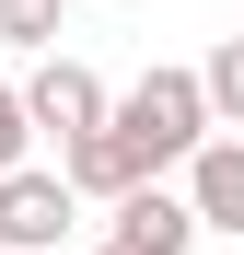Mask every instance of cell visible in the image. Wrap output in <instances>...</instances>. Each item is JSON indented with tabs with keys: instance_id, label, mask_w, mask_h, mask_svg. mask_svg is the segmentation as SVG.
<instances>
[{
	"instance_id": "obj_1",
	"label": "cell",
	"mask_w": 244,
	"mask_h": 255,
	"mask_svg": "<svg viewBox=\"0 0 244 255\" xmlns=\"http://www.w3.org/2000/svg\"><path fill=\"white\" fill-rule=\"evenodd\" d=\"M105 139L128 151V174L151 186V174H175V162L210 139V93H198V70H175V58H151L128 93L105 105Z\"/></svg>"
},
{
	"instance_id": "obj_2",
	"label": "cell",
	"mask_w": 244,
	"mask_h": 255,
	"mask_svg": "<svg viewBox=\"0 0 244 255\" xmlns=\"http://www.w3.org/2000/svg\"><path fill=\"white\" fill-rule=\"evenodd\" d=\"M70 221H81L70 174H35V162H12V174H0V255H58Z\"/></svg>"
},
{
	"instance_id": "obj_3",
	"label": "cell",
	"mask_w": 244,
	"mask_h": 255,
	"mask_svg": "<svg viewBox=\"0 0 244 255\" xmlns=\"http://www.w3.org/2000/svg\"><path fill=\"white\" fill-rule=\"evenodd\" d=\"M105 105H116V93H105L81 58H58V47L35 58V81H23V128H35V139H81V128H105Z\"/></svg>"
},
{
	"instance_id": "obj_4",
	"label": "cell",
	"mask_w": 244,
	"mask_h": 255,
	"mask_svg": "<svg viewBox=\"0 0 244 255\" xmlns=\"http://www.w3.org/2000/svg\"><path fill=\"white\" fill-rule=\"evenodd\" d=\"M175 174H186L198 232H233V244H244V128H210V139H198Z\"/></svg>"
},
{
	"instance_id": "obj_5",
	"label": "cell",
	"mask_w": 244,
	"mask_h": 255,
	"mask_svg": "<svg viewBox=\"0 0 244 255\" xmlns=\"http://www.w3.org/2000/svg\"><path fill=\"white\" fill-rule=\"evenodd\" d=\"M105 244H128V255H186L198 244V209H186V186H128L116 197V221H105Z\"/></svg>"
},
{
	"instance_id": "obj_6",
	"label": "cell",
	"mask_w": 244,
	"mask_h": 255,
	"mask_svg": "<svg viewBox=\"0 0 244 255\" xmlns=\"http://www.w3.org/2000/svg\"><path fill=\"white\" fill-rule=\"evenodd\" d=\"M58 174H70V197H105V209L128 197V186H140V174H128V151H116L105 128H81V139H58Z\"/></svg>"
},
{
	"instance_id": "obj_7",
	"label": "cell",
	"mask_w": 244,
	"mask_h": 255,
	"mask_svg": "<svg viewBox=\"0 0 244 255\" xmlns=\"http://www.w3.org/2000/svg\"><path fill=\"white\" fill-rule=\"evenodd\" d=\"M198 93H210V128H244V35H221L198 58Z\"/></svg>"
},
{
	"instance_id": "obj_8",
	"label": "cell",
	"mask_w": 244,
	"mask_h": 255,
	"mask_svg": "<svg viewBox=\"0 0 244 255\" xmlns=\"http://www.w3.org/2000/svg\"><path fill=\"white\" fill-rule=\"evenodd\" d=\"M58 23H70V0H0V47H23V58H47Z\"/></svg>"
},
{
	"instance_id": "obj_9",
	"label": "cell",
	"mask_w": 244,
	"mask_h": 255,
	"mask_svg": "<svg viewBox=\"0 0 244 255\" xmlns=\"http://www.w3.org/2000/svg\"><path fill=\"white\" fill-rule=\"evenodd\" d=\"M35 151V128H23V81H0V174Z\"/></svg>"
},
{
	"instance_id": "obj_10",
	"label": "cell",
	"mask_w": 244,
	"mask_h": 255,
	"mask_svg": "<svg viewBox=\"0 0 244 255\" xmlns=\"http://www.w3.org/2000/svg\"><path fill=\"white\" fill-rule=\"evenodd\" d=\"M93 255H128V244H93Z\"/></svg>"
}]
</instances>
